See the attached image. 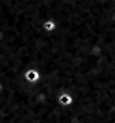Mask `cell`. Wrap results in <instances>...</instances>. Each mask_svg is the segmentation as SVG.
Wrapping results in <instances>:
<instances>
[{
	"instance_id": "cell-1",
	"label": "cell",
	"mask_w": 115,
	"mask_h": 123,
	"mask_svg": "<svg viewBox=\"0 0 115 123\" xmlns=\"http://www.w3.org/2000/svg\"><path fill=\"white\" fill-rule=\"evenodd\" d=\"M60 104H63V105H70L71 104V98L69 96H66V94H63V96L60 97Z\"/></svg>"
}]
</instances>
